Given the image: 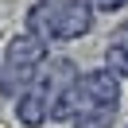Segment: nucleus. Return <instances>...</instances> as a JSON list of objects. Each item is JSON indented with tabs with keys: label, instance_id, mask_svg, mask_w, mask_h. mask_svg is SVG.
Instances as JSON below:
<instances>
[{
	"label": "nucleus",
	"instance_id": "obj_1",
	"mask_svg": "<svg viewBox=\"0 0 128 128\" xmlns=\"http://www.w3.org/2000/svg\"><path fill=\"white\" fill-rule=\"evenodd\" d=\"M47 8H66V4H78V0H43Z\"/></svg>",
	"mask_w": 128,
	"mask_h": 128
}]
</instances>
